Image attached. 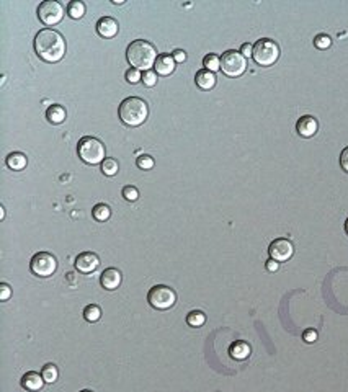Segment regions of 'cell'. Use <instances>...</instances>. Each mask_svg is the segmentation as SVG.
Here are the masks:
<instances>
[{
  "label": "cell",
  "mask_w": 348,
  "mask_h": 392,
  "mask_svg": "<svg viewBox=\"0 0 348 392\" xmlns=\"http://www.w3.org/2000/svg\"><path fill=\"white\" fill-rule=\"evenodd\" d=\"M34 51L43 61L59 62L66 54V39L56 29L43 28L34 36Z\"/></svg>",
  "instance_id": "obj_1"
},
{
  "label": "cell",
  "mask_w": 348,
  "mask_h": 392,
  "mask_svg": "<svg viewBox=\"0 0 348 392\" xmlns=\"http://www.w3.org/2000/svg\"><path fill=\"white\" fill-rule=\"evenodd\" d=\"M157 57L159 56H157L154 44L144 41V39H136L126 49L127 62L137 71H141V69H144V72L150 71V67L155 66Z\"/></svg>",
  "instance_id": "obj_2"
},
{
  "label": "cell",
  "mask_w": 348,
  "mask_h": 392,
  "mask_svg": "<svg viewBox=\"0 0 348 392\" xmlns=\"http://www.w3.org/2000/svg\"><path fill=\"white\" fill-rule=\"evenodd\" d=\"M118 116L126 126L137 127L144 124V121L149 116V106H147L146 100L139 97H127L120 103Z\"/></svg>",
  "instance_id": "obj_3"
},
{
  "label": "cell",
  "mask_w": 348,
  "mask_h": 392,
  "mask_svg": "<svg viewBox=\"0 0 348 392\" xmlns=\"http://www.w3.org/2000/svg\"><path fill=\"white\" fill-rule=\"evenodd\" d=\"M77 154L88 165L103 164L105 160V144L93 136H83L77 144Z\"/></svg>",
  "instance_id": "obj_4"
},
{
  "label": "cell",
  "mask_w": 348,
  "mask_h": 392,
  "mask_svg": "<svg viewBox=\"0 0 348 392\" xmlns=\"http://www.w3.org/2000/svg\"><path fill=\"white\" fill-rule=\"evenodd\" d=\"M252 57L258 66H263V67L273 66L279 57V46L273 41V39L262 38L253 44Z\"/></svg>",
  "instance_id": "obj_5"
},
{
  "label": "cell",
  "mask_w": 348,
  "mask_h": 392,
  "mask_svg": "<svg viewBox=\"0 0 348 392\" xmlns=\"http://www.w3.org/2000/svg\"><path fill=\"white\" fill-rule=\"evenodd\" d=\"M147 301L157 311H169L170 307L175 306L176 293L165 284H155L147 293Z\"/></svg>",
  "instance_id": "obj_6"
},
{
  "label": "cell",
  "mask_w": 348,
  "mask_h": 392,
  "mask_svg": "<svg viewBox=\"0 0 348 392\" xmlns=\"http://www.w3.org/2000/svg\"><path fill=\"white\" fill-rule=\"evenodd\" d=\"M247 69V61L242 56L240 51H229L223 52L221 56V71H223L227 77H240Z\"/></svg>",
  "instance_id": "obj_7"
},
{
  "label": "cell",
  "mask_w": 348,
  "mask_h": 392,
  "mask_svg": "<svg viewBox=\"0 0 348 392\" xmlns=\"http://www.w3.org/2000/svg\"><path fill=\"white\" fill-rule=\"evenodd\" d=\"M29 270L39 278L52 276L57 270V260L49 252H38L36 255H33L31 262H29Z\"/></svg>",
  "instance_id": "obj_8"
},
{
  "label": "cell",
  "mask_w": 348,
  "mask_h": 392,
  "mask_svg": "<svg viewBox=\"0 0 348 392\" xmlns=\"http://www.w3.org/2000/svg\"><path fill=\"white\" fill-rule=\"evenodd\" d=\"M38 18L46 26H54L64 18V7L57 0H44L38 7Z\"/></svg>",
  "instance_id": "obj_9"
},
{
  "label": "cell",
  "mask_w": 348,
  "mask_h": 392,
  "mask_svg": "<svg viewBox=\"0 0 348 392\" xmlns=\"http://www.w3.org/2000/svg\"><path fill=\"white\" fill-rule=\"evenodd\" d=\"M268 253H270V258L276 260L278 263L288 262V260L293 257L294 247H293L291 240H288V239H274L273 242L270 244Z\"/></svg>",
  "instance_id": "obj_10"
},
{
  "label": "cell",
  "mask_w": 348,
  "mask_h": 392,
  "mask_svg": "<svg viewBox=\"0 0 348 392\" xmlns=\"http://www.w3.org/2000/svg\"><path fill=\"white\" fill-rule=\"evenodd\" d=\"M98 265H100V258L93 252H82L75 258V268L83 274L93 273L98 268Z\"/></svg>",
  "instance_id": "obj_11"
},
{
  "label": "cell",
  "mask_w": 348,
  "mask_h": 392,
  "mask_svg": "<svg viewBox=\"0 0 348 392\" xmlns=\"http://www.w3.org/2000/svg\"><path fill=\"white\" fill-rule=\"evenodd\" d=\"M317 129H319V122H317L316 118L311 116V115L301 116L296 122L298 134L301 137H306V139H309V137H312L314 134H316Z\"/></svg>",
  "instance_id": "obj_12"
},
{
  "label": "cell",
  "mask_w": 348,
  "mask_h": 392,
  "mask_svg": "<svg viewBox=\"0 0 348 392\" xmlns=\"http://www.w3.org/2000/svg\"><path fill=\"white\" fill-rule=\"evenodd\" d=\"M118 29H120V24L111 17H101L97 22V33L101 38H115L118 34Z\"/></svg>",
  "instance_id": "obj_13"
},
{
  "label": "cell",
  "mask_w": 348,
  "mask_h": 392,
  "mask_svg": "<svg viewBox=\"0 0 348 392\" xmlns=\"http://www.w3.org/2000/svg\"><path fill=\"white\" fill-rule=\"evenodd\" d=\"M100 284L108 291L120 288L121 284V271L116 268H106L100 276Z\"/></svg>",
  "instance_id": "obj_14"
},
{
  "label": "cell",
  "mask_w": 348,
  "mask_h": 392,
  "mask_svg": "<svg viewBox=\"0 0 348 392\" xmlns=\"http://www.w3.org/2000/svg\"><path fill=\"white\" fill-rule=\"evenodd\" d=\"M43 386H44L43 376L36 371H28L26 374H23V377H22V387L25 391L38 392V391L43 389Z\"/></svg>",
  "instance_id": "obj_15"
},
{
  "label": "cell",
  "mask_w": 348,
  "mask_h": 392,
  "mask_svg": "<svg viewBox=\"0 0 348 392\" xmlns=\"http://www.w3.org/2000/svg\"><path fill=\"white\" fill-rule=\"evenodd\" d=\"M175 64L176 62L174 56H170V54H160V56L157 57L154 67L159 75H170V74L175 71Z\"/></svg>",
  "instance_id": "obj_16"
},
{
  "label": "cell",
  "mask_w": 348,
  "mask_h": 392,
  "mask_svg": "<svg viewBox=\"0 0 348 392\" xmlns=\"http://www.w3.org/2000/svg\"><path fill=\"white\" fill-rule=\"evenodd\" d=\"M250 353H252V348L247 342H242V340H237L234 342L232 345L229 346V355L232 360H237V361H244L247 360L250 356Z\"/></svg>",
  "instance_id": "obj_17"
},
{
  "label": "cell",
  "mask_w": 348,
  "mask_h": 392,
  "mask_svg": "<svg viewBox=\"0 0 348 392\" xmlns=\"http://www.w3.org/2000/svg\"><path fill=\"white\" fill-rule=\"evenodd\" d=\"M195 80H196V85L199 88H203V90H211V88H214L216 85L214 72H209V71H206V69H201V71L196 72Z\"/></svg>",
  "instance_id": "obj_18"
},
{
  "label": "cell",
  "mask_w": 348,
  "mask_h": 392,
  "mask_svg": "<svg viewBox=\"0 0 348 392\" xmlns=\"http://www.w3.org/2000/svg\"><path fill=\"white\" fill-rule=\"evenodd\" d=\"M66 116H67L66 108L61 105H51L46 110V118L51 124H61V122L66 121Z\"/></svg>",
  "instance_id": "obj_19"
},
{
  "label": "cell",
  "mask_w": 348,
  "mask_h": 392,
  "mask_svg": "<svg viewBox=\"0 0 348 392\" xmlns=\"http://www.w3.org/2000/svg\"><path fill=\"white\" fill-rule=\"evenodd\" d=\"M5 164H7L8 169H12V170H23L28 164V159H26V155L22 154V152H12V154H8Z\"/></svg>",
  "instance_id": "obj_20"
},
{
  "label": "cell",
  "mask_w": 348,
  "mask_h": 392,
  "mask_svg": "<svg viewBox=\"0 0 348 392\" xmlns=\"http://www.w3.org/2000/svg\"><path fill=\"white\" fill-rule=\"evenodd\" d=\"M67 15L74 20H80L85 15V3L80 0H72L67 3Z\"/></svg>",
  "instance_id": "obj_21"
},
{
  "label": "cell",
  "mask_w": 348,
  "mask_h": 392,
  "mask_svg": "<svg viewBox=\"0 0 348 392\" xmlns=\"http://www.w3.org/2000/svg\"><path fill=\"white\" fill-rule=\"evenodd\" d=\"M41 376H43L44 382H49V384L56 382V381H57V377H59V369H57V366H56V365H52V363H48V365H44V366H43V369H41Z\"/></svg>",
  "instance_id": "obj_22"
},
{
  "label": "cell",
  "mask_w": 348,
  "mask_h": 392,
  "mask_svg": "<svg viewBox=\"0 0 348 392\" xmlns=\"http://www.w3.org/2000/svg\"><path fill=\"white\" fill-rule=\"evenodd\" d=\"M92 214L98 222H105V220L110 219L111 209H110V206H106L105 203H98V204H95V208H93Z\"/></svg>",
  "instance_id": "obj_23"
},
{
  "label": "cell",
  "mask_w": 348,
  "mask_h": 392,
  "mask_svg": "<svg viewBox=\"0 0 348 392\" xmlns=\"http://www.w3.org/2000/svg\"><path fill=\"white\" fill-rule=\"evenodd\" d=\"M101 317V309L97 306V304H88V306L83 309V318H85L87 322H98Z\"/></svg>",
  "instance_id": "obj_24"
},
{
  "label": "cell",
  "mask_w": 348,
  "mask_h": 392,
  "mask_svg": "<svg viewBox=\"0 0 348 392\" xmlns=\"http://www.w3.org/2000/svg\"><path fill=\"white\" fill-rule=\"evenodd\" d=\"M203 66L206 71L209 72H216L221 69V57L216 56V54H206L203 59Z\"/></svg>",
  "instance_id": "obj_25"
},
{
  "label": "cell",
  "mask_w": 348,
  "mask_h": 392,
  "mask_svg": "<svg viewBox=\"0 0 348 392\" xmlns=\"http://www.w3.org/2000/svg\"><path fill=\"white\" fill-rule=\"evenodd\" d=\"M206 322V316L201 311H191L188 316H186V323L190 327H201Z\"/></svg>",
  "instance_id": "obj_26"
},
{
  "label": "cell",
  "mask_w": 348,
  "mask_h": 392,
  "mask_svg": "<svg viewBox=\"0 0 348 392\" xmlns=\"http://www.w3.org/2000/svg\"><path fill=\"white\" fill-rule=\"evenodd\" d=\"M118 170H120V165H118V162L115 159H105V160H103V164H101L103 175L115 176L118 173Z\"/></svg>",
  "instance_id": "obj_27"
},
{
  "label": "cell",
  "mask_w": 348,
  "mask_h": 392,
  "mask_svg": "<svg viewBox=\"0 0 348 392\" xmlns=\"http://www.w3.org/2000/svg\"><path fill=\"white\" fill-rule=\"evenodd\" d=\"M314 46L317 49H328L332 46V38L325 33L317 34V36L314 38Z\"/></svg>",
  "instance_id": "obj_28"
},
{
  "label": "cell",
  "mask_w": 348,
  "mask_h": 392,
  "mask_svg": "<svg viewBox=\"0 0 348 392\" xmlns=\"http://www.w3.org/2000/svg\"><path fill=\"white\" fill-rule=\"evenodd\" d=\"M136 164H137V167H139L141 170H150L152 167H154V159H152L150 155H139L136 159Z\"/></svg>",
  "instance_id": "obj_29"
},
{
  "label": "cell",
  "mask_w": 348,
  "mask_h": 392,
  "mask_svg": "<svg viewBox=\"0 0 348 392\" xmlns=\"http://www.w3.org/2000/svg\"><path fill=\"white\" fill-rule=\"evenodd\" d=\"M123 198H124L126 201H136L137 198H139V191H137L136 186H132V185H126L124 188H123Z\"/></svg>",
  "instance_id": "obj_30"
},
{
  "label": "cell",
  "mask_w": 348,
  "mask_h": 392,
  "mask_svg": "<svg viewBox=\"0 0 348 392\" xmlns=\"http://www.w3.org/2000/svg\"><path fill=\"white\" fill-rule=\"evenodd\" d=\"M142 82H144L146 87H154L157 83V72L155 71H146L144 75H142Z\"/></svg>",
  "instance_id": "obj_31"
},
{
  "label": "cell",
  "mask_w": 348,
  "mask_h": 392,
  "mask_svg": "<svg viewBox=\"0 0 348 392\" xmlns=\"http://www.w3.org/2000/svg\"><path fill=\"white\" fill-rule=\"evenodd\" d=\"M126 80L129 82V83H137V82H141L142 80V74L141 71H137V69H127V72H126Z\"/></svg>",
  "instance_id": "obj_32"
},
{
  "label": "cell",
  "mask_w": 348,
  "mask_h": 392,
  "mask_svg": "<svg viewBox=\"0 0 348 392\" xmlns=\"http://www.w3.org/2000/svg\"><path fill=\"white\" fill-rule=\"evenodd\" d=\"M10 296H12V288L7 283H2L0 284V301H8Z\"/></svg>",
  "instance_id": "obj_33"
},
{
  "label": "cell",
  "mask_w": 348,
  "mask_h": 392,
  "mask_svg": "<svg viewBox=\"0 0 348 392\" xmlns=\"http://www.w3.org/2000/svg\"><path fill=\"white\" fill-rule=\"evenodd\" d=\"M302 340L306 343H314L317 340V332L314 330V328H307V330H304L302 333Z\"/></svg>",
  "instance_id": "obj_34"
},
{
  "label": "cell",
  "mask_w": 348,
  "mask_h": 392,
  "mask_svg": "<svg viewBox=\"0 0 348 392\" xmlns=\"http://www.w3.org/2000/svg\"><path fill=\"white\" fill-rule=\"evenodd\" d=\"M340 165H342V169L348 173V146L342 150V154H340Z\"/></svg>",
  "instance_id": "obj_35"
},
{
  "label": "cell",
  "mask_w": 348,
  "mask_h": 392,
  "mask_svg": "<svg viewBox=\"0 0 348 392\" xmlns=\"http://www.w3.org/2000/svg\"><path fill=\"white\" fill-rule=\"evenodd\" d=\"M174 59H175V62H185L186 61V52L183 51V49H176V51H174Z\"/></svg>",
  "instance_id": "obj_36"
},
{
  "label": "cell",
  "mask_w": 348,
  "mask_h": 392,
  "mask_svg": "<svg viewBox=\"0 0 348 392\" xmlns=\"http://www.w3.org/2000/svg\"><path fill=\"white\" fill-rule=\"evenodd\" d=\"M240 52H242L244 57L252 56V54H253V46H252V44H249V43H244L242 48H240Z\"/></svg>",
  "instance_id": "obj_37"
},
{
  "label": "cell",
  "mask_w": 348,
  "mask_h": 392,
  "mask_svg": "<svg viewBox=\"0 0 348 392\" xmlns=\"http://www.w3.org/2000/svg\"><path fill=\"white\" fill-rule=\"evenodd\" d=\"M265 267H267L268 271H278V268H279V263L276 262V260H272L270 258L267 263H265Z\"/></svg>",
  "instance_id": "obj_38"
},
{
  "label": "cell",
  "mask_w": 348,
  "mask_h": 392,
  "mask_svg": "<svg viewBox=\"0 0 348 392\" xmlns=\"http://www.w3.org/2000/svg\"><path fill=\"white\" fill-rule=\"evenodd\" d=\"M0 218H2V219L5 218V208H3V206H0Z\"/></svg>",
  "instance_id": "obj_39"
},
{
  "label": "cell",
  "mask_w": 348,
  "mask_h": 392,
  "mask_svg": "<svg viewBox=\"0 0 348 392\" xmlns=\"http://www.w3.org/2000/svg\"><path fill=\"white\" fill-rule=\"evenodd\" d=\"M345 232L348 234V218H347V220H345Z\"/></svg>",
  "instance_id": "obj_40"
},
{
  "label": "cell",
  "mask_w": 348,
  "mask_h": 392,
  "mask_svg": "<svg viewBox=\"0 0 348 392\" xmlns=\"http://www.w3.org/2000/svg\"><path fill=\"white\" fill-rule=\"evenodd\" d=\"M80 392H93V391H88V389H83V391H80Z\"/></svg>",
  "instance_id": "obj_41"
}]
</instances>
